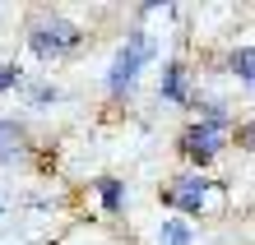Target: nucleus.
Here are the masks:
<instances>
[{"label":"nucleus","instance_id":"1","mask_svg":"<svg viewBox=\"0 0 255 245\" xmlns=\"http://www.w3.org/2000/svg\"><path fill=\"white\" fill-rule=\"evenodd\" d=\"M158 199H162V208H176V218H209V213H218V199H223V185H214L204 171H176V176H167L162 180V190H158Z\"/></svg>","mask_w":255,"mask_h":245},{"label":"nucleus","instance_id":"2","mask_svg":"<svg viewBox=\"0 0 255 245\" xmlns=\"http://www.w3.org/2000/svg\"><path fill=\"white\" fill-rule=\"evenodd\" d=\"M28 51L37 60H65L70 51L84 47V28L70 19V14H56V9H42L28 19Z\"/></svg>","mask_w":255,"mask_h":245},{"label":"nucleus","instance_id":"3","mask_svg":"<svg viewBox=\"0 0 255 245\" xmlns=\"http://www.w3.org/2000/svg\"><path fill=\"white\" fill-rule=\"evenodd\" d=\"M232 120H200L195 116L190 125L176 134V153H181V162H186V171H209L218 158H223V148H228L232 139Z\"/></svg>","mask_w":255,"mask_h":245},{"label":"nucleus","instance_id":"4","mask_svg":"<svg viewBox=\"0 0 255 245\" xmlns=\"http://www.w3.org/2000/svg\"><path fill=\"white\" fill-rule=\"evenodd\" d=\"M148 60H158V37H148L144 28H134L121 47H116L112 65H107V93L112 97H126L130 88H134V79L144 74Z\"/></svg>","mask_w":255,"mask_h":245},{"label":"nucleus","instance_id":"5","mask_svg":"<svg viewBox=\"0 0 255 245\" xmlns=\"http://www.w3.org/2000/svg\"><path fill=\"white\" fill-rule=\"evenodd\" d=\"M158 102H167V106H190L195 102V79H190V65L181 56L162 60V70H158Z\"/></svg>","mask_w":255,"mask_h":245},{"label":"nucleus","instance_id":"6","mask_svg":"<svg viewBox=\"0 0 255 245\" xmlns=\"http://www.w3.org/2000/svg\"><path fill=\"white\" fill-rule=\"evenodd\" d=\"M93 194H98V208L112 213V218L126 213V204H130V185H126L121 176H98L93 180Z\"/></svg>","mask_w":255,"mask_h":245},{"label":"nucleus","instance_id":"7","mask_svg":"<svg viewBox=\"0 0 255 245\" xmlns=\"http://www.w3.org/2000/svg\"><path fill=\"white\" fill-rule=\"evenodd\" d=\"M23 148H28V130L19 125V120H0V166L14 162Z\"/></svg>","mask_w":255,"mask_h":245},{"label":"nucleus","instance_id":"8","mask_svg":"<svg viewBox=\"0 0 255 245\" xmlns=\"http://www.w3.org/2000/svg\"><path fill=\"white\" fill-rule=\"evenodd\" d=\"M228 74H232L242 88L255 83V51H251V42H242V47H232V51H228Z\"/></svg>","mask_w":255,"mask_h":245},{"label":"nucleus","instance_id":"9","mask_svg":"<svg viewBox=\"0 0 255 245\" xmlns=\"http://www.w3.org/2000/svg\"><path fill=\"white\" fill-rule=\"evenodd\" d=\"M153 241H158V245H195L200 236H195V227H190L186 218H162V227L153 232Z\"/></svg>","mask_w":255,"mask_h":245},{"label":"nucleus","instance_id":"10","mask_svg":"<svg viewBox=\"0 0 255 245\" xmlns=\"http://www.w3.org/2000/svg\"><path fill=\"white\" fill-rule=\"evenodd\" d=\"M28 102L33 106H56V102H65V93L51 88V83H28Z\"/></svg>","mask_w":255,"mask_h":245},{"label":"nucleus","instance_id":"11","mask_svg":"<svg viewBox=\"0 0 255 245\" xmlns=\"http://www.w3.org/2000/svg\"><path fill=\"white\" fill-rule=\"evenodd\" d=\"M19 83H23V70H19V65H0V97L14 93Z\"/></svg>","mask_w":255,"mask_h":245}]
</instances>
